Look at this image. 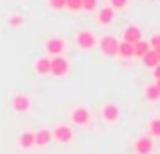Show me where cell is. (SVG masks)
Wrapping results in <instances>:
<instances>
[{"mask_svg": "<svg viewBox=\"0 0 160 154\" xmlns=\"http://www.w3.org/2000/svg\"><path fill=\"white\" fill-rule=\"evenodd\" d=\"M75 45H77V49L89 51V49H93L95 45H98V37L91 31H85V28H83V31L75 32Z\"/></svg>", "mask_w": 160, "mask_h": 154, "instance_id": "cell-1", "label": "cell"}, {"mask_svg": "<svg viewBox=\"0 0 160 154\" xmlns=\"http://www.w3.org/2000/svg\"><path fill=\"white\" fill-rule=\"evenodd\" d=\"M71 71V63L65 55H55L51 59V75L55 77H65Z\"/></svg>", "mask_w": 160, "mask_h": 154, "instance_id": "cell-2", "label": "cell"}, {"mask_svg": "<svg viewBox=\"0 0 160 154\" xmlns=\"http://www.w3.org/2000/svg\"><path fill=\"white\" fill-rule=\"evenodd\" d=\"M120 116H122V110L116 102H108L102 106V120L108 124H116L120 122Z\"/></svg>", "mask_w": 160, "mask_h": 154, "instance_id": "cell-3", "label": "cell"}, {"mask_svg": "<svg viewBox=\"0 0 160 154\" xmlns=\"http://www.w3.org/2000/svg\"><path fill=\"white\" fill-rule=\"evenodd\" d=\"M51 134H53V140L59 144H69L73 140V130H71L69 124H57L51 130Z\"/></svg>", "mask_w": 160, "mask_h": 154, "instance_id": "cell-4", "label": "cell"}, {"mask_svg": "<svg viewBox=\"0 0 160 154\" xmlns=\"http://www.w3.org/2000/svg\"><path fill=\"white\" fill-rule=\"evenodd\" d=\"M98 45L99 49H102V53L106 57H118V47H120V41L116 39V37H102V39H98Z\"/></svg>", "mask_w": 160, "mask_h": 154, "instance_id": "cell-5", "label": "cell"}, {"mask_svg": "<svg viewBox=\"0 0 160 154\" xmlns=\"http://www.w3.org/2000/svg\"><path fill=\"white\" fill-rule=\"evenodd\" d=\"M69 118H71V122H73L75 126H87L89 120H91V112L87 110L85 106H75L73 110H71Z\"/></svg>", "mask_w": 160, "mask_h": 154, "instance_id": "cell-6", "label": "cell"}, {"mask_svg": "<svg viewBox=\"0 0 160 154\" xmlns=\"http://www.w3.org/2000/svg\"><path fill=\"white\" fill-rule=\"evenodd\" d=\"M10 107L16 114H27V112L31 110V97L24 95V93H14L12 99H10Z\"/></svg>", "mask_w": 160, "mask_h": 154, "instance_id": "cell-7", "label": "cell"}, {"mask_svg": "<svg viewBox=\"0 0 160 154\" xmlns=\"http://www.w3.org/2000/svg\"><path fill=\"white\" fill-rule=\"evenodd\" d=\"M154 140L150 136H138L134 140V154H152Z\"/></svg>", "mask_w": 160, "mask_h": 154, "instance_id": "cell-8", "label": "cell"}, {"mask_svg": "<svg viewBox=\"0 0 160 154\" xmlns=\"http://www.w3.org/2000/svg\"><path fill=\"white\" fill-rule=\"evenodd\" d=\"M65 41L61 39V37H51V39L45 41V51L49 53V55H63L65 53Z\"/></svg>", "mask_w": 160, "mask_h": 154, "instance_id": "cell-9", "label": "cell"}, {"mask_svg": "<svg viewBox=\"0 0 160 154\" xmlns=\"http://www.w3.org/2000/svg\"><path fill=\"white\" fill-rule=\"evenodd\" d=\"M16 144H18V148H22V150H31V148H35V132L32 130H22L18 134V140H16Z\"/></svg>", "mask_w": 160, "mask_h": 154, "instance_id": "cell-10", "label": "cell"}, {"mask_svg": "<svg viewBox=\"0 0 160 154\" xmlns=\"http://www.w3.org/2000/svg\"><path fill=\"white\" fill-rule=\"evenodd\" d=\"M142 39V31L136 27V24H128V27L124 28V32H122V41H128V43H138V41Z\"/></svg>", "mask_w": 160, "mask_h": 154, "instance_id": "cell-11", "label": "cell"}, {"mask_svg": "<svg viewBox=\"0 0 160 154\" xmlns=\"http://www.w3.org/2000/svg\"><path fill=\"white\" fill-rule=\"evenodd\" d=\"M35 73L37 75H51V59L47 55L37 57L35 61Z\"/></svg>", "mask_w": 160, "mask_h": 154, "instance_id": "cell-12", "label": "cell"}, {"mask_svg": "<svg viewBox=\"0 0 160 154\" xmlns=\"http://www.w3.org/2000/svg\"><path fill=\"white\" fill-rule=\"evenodd\" d=\"M51 142H53L51 130H47V128H41V130L35 132V144H37V146H49Z\"/></svg>", "mask_w": 160, "mask_h": 154, "instance_id": "cell-13", "label": "cell"}, {"mask_svg": "<svg viewBox=\"0 0 160 154\" xmlns=\"http://www.w3.org/2000/svg\"><path fill=\"white\" fill-rule=\"evenodd\" d=\"M113 18H116V10H113L112 6L102 8V10H99V14H98V20H99V24H102V27H108V24H112Z\"/></svg>", "mask_w": 160, "mask_h": 154, "instance_id": "cell-14", "label": "cell"}, {"mask_svg": "<svg viewBox=\"0 0 160 154\" xmlns=\"http://www.w3.org/2000/svg\"><path fill=\"white\" fill-rule=\"evenodd\" d=\"M118 57L120 59H130V57H134V45L128 43V41H120V47H118Z\"/></svg>", "mask_w": 160, "mask_h": 154, "instance_id": "cell-15", "label": "cell"}, {"mask_svg": "<svg viewBox=\"0 0 160 154\" xmlns=\"http://www.w3.org/2000/svg\"><path fill=\"white\" fill-rule=\"evenodd\" d=\"M150 51V43L148 41H138V43H134V57H138V59H142V57L146 55V53Z\"/></svg>", "mask_w": 160, "mask_h": 154, "instance_id": "cell-16", "label": "cell"}, {"mask_svg": "<svg viewBox=\"0 0 160 154\" xmlns=\"http://www.w3.org/2000/svg\"><path fill=\"white\" fill-rule=\"evenodd\" d=\"M144 95H146V99H148V102H158V99H160V89H158V85H156V83L148 85V87L144 89Z\"/></svg>", "mask_w": 160, "mask_h": 154, "instance_id": "cell-17", "label": "cell"}, {"mask_svg": "<svg viewBox=\"0 0 160 154\" xmlns=\"http://www.w3.org/2000/svg\"><path fill=\"white\" fill-rule=\"evenodd\" d=\"M142 61H144V65H146V67L154 69V67L158 65V57H156V51H154V49H150V51L146 53L144 57H142Z\"/></svg>", "mask_w": 160, "mask_h": 154, "instance_id": "cell-18", "label": "cell"}, {"mask_svg": "<svg viewBox=\"0 0 160 154\" xmlns=\"http://www.w3.org/2000/svg\"><path fill=\"white\" fill-rule=\"evenodd\" d=\"M8 27H10V28H22L24 27V16L18 14V12L10 14V16H8Z\"/></svg>", "mask_w": 160, "mask_h": 154, "instance_id": "cell-19", "label": "cell"}, {"mask_svg": "<svg viewBox=\"0 0 160 154\" xmlns=\"http://www.w3.org/2000/svg\"><path fill=\"white\" fill-rule=\"evenodd\" d=\"M65 8L71 12H79V10H83V0H67Z\"/></svg>", "mask_w": 160, "mask_h": 154, "instance_id": "cell-20", "label": "cell"}, {"mask_svg": "<svg viewBox=\"0 0 160 154\" xmlns=\"http://www.w3.org/2000/svg\"><path fill=\"white\" fill-rule=\"evenodd\" d=\"M150 134L160 136V118H154L152 122H150Z\"/></svg>", "mask_w": 160, "mask_h": 154, "instance_id": "cell-21", "label": "cell"}, {"mask_svg": "<svg viewBox=\"0 0 160 154\" xmlns=\"http://www.w3.org/2000/svg\"><path fill=\"white\" fill-rule=\"evenodd\" d=\"M109 6H112L113 10H124V8L128 6V0H109Z\"/></svg>", "mask_w": 160, "mask_h": 154, "instance_id": "cell-22", "label": "cell"}, {"mask_svg": "<svg viewBox=\"0 0 160 154\" xmlns=\"http://www.w3.org/2000/svg\"><path fill=\"white\" fill-rule=\"evenodd\" d=\"M49 6H51L53 10H63V8L67 6V0H49Z\"/></svg>", "mask_w": 160, "mask_h": 154, "instance_id": "cell-23", "label": "cell"}, {"mask_svg": "<svg viewBox=\"0 0 160 154\" xmlns=\"http://www.w3.org/2000/svg\"><path fill=\"white\" fill-rule=\"evenodd\" d=\"M95 8H98V0H83V10L93 12Z\"/></svg>", "mask_w": 160, "mask_h": 154, "instance_id": "cell-24", "label": "cell"}, {"mask_svg": "<svg viewBox=\"0 0 160 154\" xmlns=\"http://www.w3.org/2000/svg\"><path fill=\"white\" fill-rule=\"evenodd\" d=\"M148 43H150V49H154V51H158V49H160V35H154L152 39L148 41Z\"/></svg>", "mask_w": 160, "mask_h": 154, "instance_id": "cell-25", "label": "cell"}, {"mask_svg": "<svg viewBox=\"0 0 160 154\" xmlns=\"http://www.w3.org/2000/svg\"><path fill=\"white\" fill-rule=\"evenodd\" d=\"M152 71H154V73H152V75H154V79H160V63H158L156 67L152 69Z\"/></svg>", "mask_w": 160, "mask_h": 154, "instance_id": "cell-26", "label": "cell"}, {"mask_svg": "<svg viewBox=\"0 0 160 154\" xmlns=\"http://www.w3.org/2000/svg\"><path fill=\"white\" fill-rule=\"evenodd\" d=\"M156 57H158V63H160V49L156 51Z\"/></svg>", "mask_w": 160, "mask_h": 154, "instance_id": "cell-27", "label": "cell"}, {"mask_svg": "<svg viewBox=\"0 0 160 154\" xmlns=\"http://www.w3.org/2000/svg\"><path fill=\"white\" fill-rule=\"evenodd\" d=\"M156 85H158V89H160V79H156Z\"/></svg>", "mask_w": 160, "mask_h": 154, "instance_id": "cell-28", "label": "cell"}]
</instances>
